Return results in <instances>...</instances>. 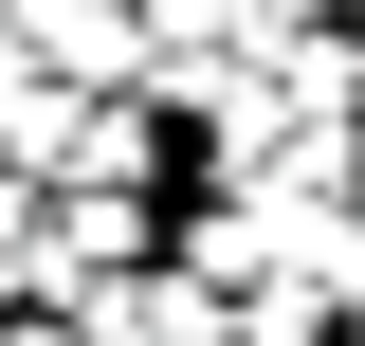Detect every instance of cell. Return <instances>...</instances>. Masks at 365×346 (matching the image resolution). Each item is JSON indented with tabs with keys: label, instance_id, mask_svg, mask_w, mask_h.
<instances>
[]
</instances>
